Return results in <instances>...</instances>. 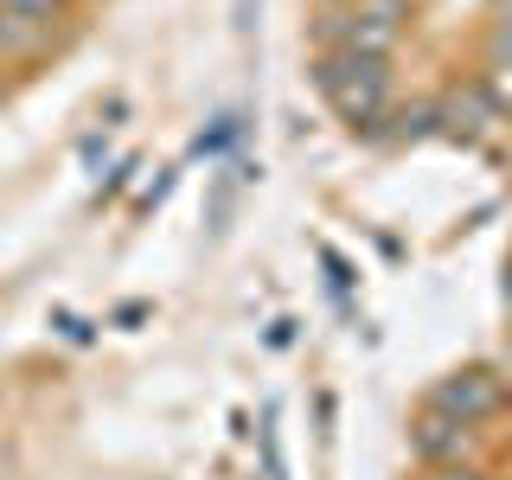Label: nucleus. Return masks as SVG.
Here are the masks:
<instances>
[{"label": "nucleus", "instance_id": "8", "mask_svg": "<svg viewBox=\"0 0 512 480\" xmlns=\"http://www.w3.org/2000/svg\"><path fill=\"white\" fill-rule=\"evenodd\" d=\"M506 295H512V263H506Z\"/></svg>", "mask_w": 512, "mask_h": 480}, {"label": "nucleus", "instance_id": "9", "mask_svg": "<svg viewBox=\"0 0 512 480\" xmlns=\"http://www.w3.org/2000/svg\"><path fill=\"white\" fill-rule=\"evenodd\" d=\"M320 7H346V0H320Z\"/></svg>", "mask_w": 512, "mask_h": 480}, {"label": "nucleus", "instance_id": "7", "mask_svg": "<svg viewBox=\"0 0 512 480\" xmlns=\"http://www.w3.org/2000/svg\"><path fill=\"white\" fill-rule=\"evenodd\" d=\"M429 480H480V468H461L455 461V468H429Z\"/></svg>", "mask_w": 512, "mask_h": 480}, {"label": "nucleus", "instance_id": "2", "mask_svg": "<svg viewBox=\"0 0 512 480\" xmlns=\"http://www.w3.org/2000/svg\"><path fill=\"white\" fill-rule=\"evenodd\" d=\"M506 397H512L506 372H493V365H461V372H448L436 391H429V410H442V416H455V423L474 429V423H487V416H500Z\"/></svg>", "mask_w": 512, "mask_h": 480}, {"label": "nucleus", "instance_id": "1", "mask_svg": "<svg viewBox=\"0 0 512 480\" xmlns=\"http://www.w3.org/2000/svg\"><path fill=\"white\" fill-rule=\"evenodd\" d=\"M314 90L340 109V122L372 128L391 109V58H359V52H314Z\"/></svg>", "mask_w": 512, "mask_h": 480}, {"label": "nucleus", "instance_id": "3", "mask_svg": "<svg viewBox=\"0 0 512 480\" xmlns=\"http://www.w3.org/2000/svg\"><path fill=\"white\" fill-rule=\"evenodd\" d=\"M404 39V0H359L346 13V52L359 58H391Z\"/></svg>", "mask_w": 512, "mask_h": 480}, {"label": "nucleus", "instance_id": "5", "mask_svg": "<svg viewBox=\"0 0 512 480\" xmlns=\"http://www.w3.org/2000/svg\"><path fill=\"white\" fill-rule=\"evenodd\" d=\"M52 45V20H26V13H0V71L39 58Z\"/></svg>", "mask_w": 512, "mask_h": 480}, {"label": "nucleus", "instance_id": "6", "mask_svg": "<svg viewBox=\"0 0 512 480\" xmlns=\"http://www.w3.org/2000/svg\"><path fill=\"white\" fill-rule=\"evenodd\" d=\"M0 13H26V20H52L58 26L64 0H0Z\"/></svg>", "mask_w": 512, "mask_h": 480}, {"label": "nucleus", "instance_id": "4", "mask_svg": "<svg viewBox=\"0 0 512 480\" xmlns=\"http://www.w3.org/2000/svg\"><path fill=\"white\" fill-rule=\"evenodd\" d=\"M468 442H474L468 423H455V416H442V410H429V404L410 423V455L423 461V468H455V461L468 455Z\"/></svg>", "mask_w": 512, "mask_h": 480}]
</instances>
